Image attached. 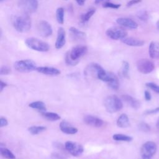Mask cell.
<instances>
[{
  "mask_svg": "<svg viewBox=\"0 0 159 159\" xmlns=\"http://www.w3.org/2000/svg\"><path fill=\"white\" fill-rule=\"evenodd\" d=\"M88 52V48L85 45H77L72 48L70 52H68L65 56L66 63L68 65L75 66L77 65L80 59Z\"/></svg>",
  "mask_w": 159,
  "mask_h": 159,
  "instance_id": "cell-1",
  "label": "cell"
},
{
  "mask_svg": "<svg viewBox=\"0 0 159 159\" xmlns=\"http://www.w3.org/2000/svg\"><path fill=\"white\" fill-rule=\"evenodd\" d=\"M12 25L18 32L24 33L28 32L32 25V20L27 14L14 16L12 19Z\"/></svg>",
  "mask_w": 159,
  "mask_h": 159,
  "instance_id": "cell-2",
  "label": "cell"
},
{
  "mask_svg": "<svg viewBox=\"0 0 159 159\" xmlns=\"http://www.w3.org/2000/svg\"><path fill=\"white\" fill-rule=\"evenodd\" d=\"M106 110L109 113H115L120 111L123 107L122 101L114 94L107 96L104 101Z\"/></svg>",
  "mask_w": 159,
  "mask_h": 159,
  "instance_id": "cell-3",
  "label": "cell"
},
{
  "mask_svg": "<svg viewBox=\"0 0 159 159\" xmlns=\"http://www.w3.org/2000/svg\"><path fill=\"white\" fill-rule=\"evenodd\" d=\"M25 43L29 48L37 52H45L49 50V45L47 42L35 37L27 38Z\"/></svg>",
  "mask_w": 159,
  "mask_h": 159,
  "instance_id": "cell-4",
  "label": "cell"
},
{
  "mask_svg": "<svg viewBox=\"0 0 159 159\" xmlns=\"http://www.w3.org/2000/svg\"><path fill=\"white\" fill-rule=\"evenodd\" d=\"M14 68L19 72L27 73L37 70V65L34 61L30 59L16 61L14 63Z\"/></svg>",
  "mask_w": 159,
  "mask_h": 159,
  "instance_id": "cell-5",
  "label": "cell"
},
{
  "mask_svg": "<svg viewBox=\"0 0 159 159\" xmlns=\"http://www.w3.org/2000/svg\"><path fill=\"white\" fill-rule=\"evenodd\" d=\"M157 144L152 141L144 143L140 149V155L142 159H152L157 152Z\"/></svg>",
  "mask_w": 159,
  "mask_h": 159,
  "instance_id": "cell-6",
  "label": "cell"
},
{
  "mask_svg": "<svg viewBox=\"0 0 159 159\" xmlns=\"http://www.w3.org/2000/svg\"><path fill=\"white\" fill-rule=\"evenodd\" d=\"M19 7L25 14H31L35 12L38 8L37 0H18Z\"/></svg>",
  "mask_w": 159,
  "mask_h": 159,
  "instance_id": "cell-7",
  "label": "cell"
},
{
  "mask_svg": "<svg viewBox=\"0 0 159 159\" xmlns=\"http://www.w3.org/2000/svg\"><path fill=\"white\" fill-rule=\"evenodd\" d=\"M106 35L115 40H122L123 39L125 38L127 35V31L120 27H112L111 28H109L106 32Z\"/></svg>",
  "mask_w": 159,
  "mask_h": 159,
  "instance_id": "cell-8",
  "label": "cell"
},
{
  "mask_svg": "<svg viewBox=\"0 0 159 159\" xmlns=\"http://www.w3.org/2000/svg\"><path fill=\"white\" fill-rule=\"evenodd\" d=\"M137 68L142 74H148L153 71L155 68V65L151 60L143 58L137 61Z\"/></svg>",
  "mask_w": 159,
  "mask_h": 159,
  "instance_id": "cell-9",
  "label": "cell"
},
{
  "mask_svg": "<svg viewBox=\"0 0 159 159\" xmlns=\"http://www.w3.org/2000/svg\"><path fill=\"white\" fill-rule=\"evenodd\" d=\"M101 80L107 83L108 86L114 90L118 89L119 87V81L118 78L112 72L106 71Z\"/></svg>",
  "mask_w": 159,
  "mask_h": 159,
  "instance_id": "cell-10",
  "label": "cell"
},
{
  "mask_svg": "<svg viewBox=\"0 0 159 159\" xmlns=\"http://www.w3.org/2000/svg\"><path fill=\"white\" fill-rule=\"evenodd\" d=\"M65 148L66 151L74 157L80 156L84 151L82 145L72 141H67L65 144Z\"/></svg>",
  "mask_w": 159,
  "mask_h": 159,
  "instance_id": "cell-11",
  "label": "cell"
},
{
  "mask_svg": "<svg viewBox=\"0 0 159 159\" xmlns=\"http://www.w3.org/2000/svg\"><path fill=\"white\" fill-rule=\"evenodd\" d=\"M38 33L43 37H48L52 34L53 30L51 25L47 21L40 20L37 26Z\"/></svg>",
  "mask_w": 159,
  "mask_h": 159,
  "instance_id": "cell-12",
  "label": "cell"
},
{
  "mask_svg": "<svg viewBox=\"0 0 159 159\" xmlns=\"http://www.w3.org/2000/svg\"><path fill=\"white\" fill-rule=\"evenodd\" d=\"M83 121L86 125L93 127H101L104 125V121L102 119L91 115L85 116Z\"/></svg>",
  "mask_w": 159,
  "mask_h": 159,
  "instance_id": "cell-13",
  "label": "cell"
},
{
  "mask_svg": "<svg viewBox=\"0 0 159 159\" xmlns=\"http://www.w3.org/2000/svg\"><path fill=\"white\" fill-rule=\"evenodd\" d=\"M66 43V34L63 27H59L57 31V37L55 43L57 49L61 48Z\"/></svg>",
  "mask_w": 159,
  "mask_h": 159,
  "instance_id": "cell-14",
  "label": "cell"
},
{
  "mask_svg": "<svg viewBox=\"0 0 159 159\" xmlns=\"http://www.w3.org/2000/svg\"><path fill=\"white\" fill-rule=\"evenodd\" d=\"M116 22L121 26L131 29H135L138 27V24L136 22L127 17H119L117 19Z\"/></svg>",
  "mask_w": 159,
  "mask_h": 159,
  "instance_id": "cell-15",
  "label": "cell"
},
{
  "mask_svg": "<svg viewBox=\"0 0 159 159\" xmlns=\"http://www.w3.org/2000/svg\"><path fill=\"white\" fill-rule=\"evenodd\" d=\"M36 70L39 73L50 76H57L61 73L60 70L52 66H39L37 68Z\"/></svg>",
  "mask_w": 159,
  "mask_h": 159,
  "instance_id": "cell-16",
  "label": "cell"
},
{
  "mask_svg": "<svg viewBox=\"0 0 159 159\" xmlns=\"http://www.w3.org/2000/svg\"><path fill=\"white\" fill-rule=\"evenodd\" d=\"M60 130L65 134H75L77 133L78 129L73 126L65 120H63L60 122Z\"/></svg>",
  "mask_w": 159,
  "mask_h": 159,
  "instance_id": "cell-17",
  "label": "cell"
},
{
  "mask_svg": "<svg viewBox=\"0 0 159 159\" xmlns=\"http://www.w3.org/2000/svg\"><path fill=\"white\" fill-rule=\"evenodd\" d=\"M121 41L124 44L131 47H141L145 43L143 40L134 37H125L121 40Z\"/></svg>",
  "mask_w": 159,
  "mask_h": 159,
  "instance_id": "cell-18",
  "label": "cell"
},
{
  "mask_svg": "<svg viewBox=\"0 0 159 159\" xmlns=\"http://www.w3.org/2000/svg\"><path fill=\"white\" fill-rule=\"evenodd\" d=\"M149 55L153 59H159V43L151 42L148 49Z\"/></svg>",
  "mask_w": 159,
  "mask_h": 159,
  "instance_id": "cell-19",
  "label": "cell"
},
{
  "mask_svg": "<svg viewBox=\"0 0 159 159\" xmlns=\"http://www.w3.org/2000/svg\"><path fill=\"white\" fill-rule=\"evenodd\" d=\"M121 98L126 103H127L132 108L138 109L140 106V102L138 100H137L136 99H135L133 97H132L131 96H130V95L124 94V95H122Z\"/></svg>",
  "mask_w": 159,
  "mask_h": 159,
  "instance_id": "cell-20",
  "label": "cell"
},
{
  "mask_svg": "<svg viewBox=\"0 0 159 159\" xmlns=\"http://www.w3.org/2000/svg\"><path fill=\"white\" fill-rule=\"evenodd\" d=\"M117 125L120 128H126L130 125V122L128 116L126 114H122L117 119Z\"/></svg>",
  "mask_w": 159,
  "mask_h": 159,
  "instance_id": "cell-21",
  "label": "cell"
},
{
  "mask_svg": "<svg viewBox=\"0 0 159 159\" xmlns=\"http://www.w3.org/2000/svg\"><path fill=\"white\" fill-rule=\"evenodd\" d=\"M69 31L74 39L81 40V39H84L86 37V34L85 32L81 31L74 27H70L69 29Z\"/></svg>",
  "mask_w": 159,
  "mask_h": 159,
  "instance_id": "cell-22",
  "label": "cell"
},
{
  "mask_svg": "<svg viewBox=\"0 0 159 159\" xmlns=\"http://www.w3.org/2000/svg\"><path fill=\"white\" fill-rule=\"evenodd\" d=\"M29 107L32 109H35L39 111L40 112H43L46 111V106L45 103L40 101H34L29 104Z\"/></svg>",
  "mask_w": 159,
  "mask_h": 159,
  "instance_id": "cell-23",
  "label": "cell"
},
{
  "mask_svg": "<svg viewBox=\"0 0 159 159\" xmlns=\"http://www.w3.org/2000/svg\"><path fill=\"white\" fill-rule=\"evenodd\" d=\"M0 152L1 155L5 158L7 159H15L16 157L15 155L12 153L11 150L7 149L6 147H4L2 146V144L0 147Z\"/></svg>",
  "mask_w": 159,
  "mask_h": 159,
  "instance_id": "cell-24",
  "label": "cell"
},
{
  "mask_svg": "<svg viewBox=\"0 0 159 159\" xmlns=\"http://www.w3.org/2000/svg\"><path fill=\"white\" fill-rule=\"evenodd\" d=\"M41 114L46 119L50 121H55L60 119V116L58 114L55 112L45 111V112H41Z\"/></svg>",
  "mask_w": 159,
  "mask_h": 159,
  "instance_id": "cell-25",
  "label": "cell"
},
{
  "mask_svg": "<svg viewBox=\"0 0 159 159\" xmlns=\"http://www.w3.org/2000/svg\"><path fill=\"white\" fill-rule=\"evenodd\" d=\"M47 129L45 126L42 125H34L29 127L28 130L29 132L32 135H37L39 134Z\"/></svg>",
  "mask_w": 159,
  "mask_h": 159,
  "instance_id": "cell-26",
  "label": "cell"
},
{
  "mask_svg": "<svg viewBox=\"0 0 159 159\" xmlns=\"http://www.w3.org/2000/svg\"><path fill=\"white\" fill-rule=\"evenodd\" d=\"M112 139L116 141H124V142H130L133 140V138L129 135H127L122 134H116L112 136Z\"/></svg>",
  "mask_w": 159,
  "mask_h": 159,
  "instance_id": "cell-27",
  "label": "cell"
},
{
  "mask_svg": "<svg viewBox=\"0 0 159 159\" xmlns=\"http://www.w3.org/2000/svg\"><path fill=\"white\" fill-rule=\"evenodd\" d=\"M96 12V9H89L86 13L83 14L81 16V20L82 22H88L91 17L94 14V13Z\"/></svg>",
  "mask_w": 159,
  "mask_h": 159,
  "instance_id": "cell-28",
  "label": "cell"
},
{
  "mask_svg": "<svg viewBox=\"0 0 159 159\" xmlns=\"http://www.w3.org/2000/svg\"><path fill=\"white\" fill-rule=\"evenodd\" d=\"M64 9L63 7H58L56 11V19L60 24L64 23Z\"/></svg>",
  "mask_w": 159,
  "mask_h": 159,
  "instance_id": "cell-29",
  "label": "cell"
},
{
  "mask_svg": "<svg viewBox=\"0 0 159 159\" xmlns=\"http://www.w3.org/2000/svg\"><path fill=\"white\" fill-rule=\"evenodd\" d=\"M129 63L126 61H123L122 63V68H121V71H122V75L125 78H129Z\"/></svg>",
  "mask_w": 159,
  "mask_h": 159,
  "instance_id": "cell-30",
  "label": "cell"
},
{
  "mask_svg": "<svg viewBox=\"0 0 159 159\" xmlns=\"http://www.w3.org/2000/svg\"><path fill=\"white\" fill-rule=\"evenodd\" d=\"M146 86L153 90L154 92L159 94V85L153 82H148L145 84Z\"/></svg>",
  "mask_w": 159,
  "mask_h": 159,
  "instance_id": "cell-31",
  "label": "cell"
},
{
  "mask_svg": "<svg viewBox=\"0 0 159 159\" xmlns=\"http://www.w3.org/2000/svg\"><path fill=\"white\" fill-rule=\"evenodd\" d=\"M139 129L140 130L145 132H148L150 130V125L144 122H142L139 124Z\"/></svg>",
  "mask_w": 159,
  "mask_h": 159,
  "instance_id": "cell-32",
  "label": "cell"
},
{
  "mask_svg": "<svg viewBox=\"0 0 159 159\" xmlns=\"http://www.w3.org/2000/svg\"><path fill=\"white\" fill-rule=\"evenodd\" d=\"M102 7L105 8H112V9H118L120 7V4H114L111 2L109 1L104 2L102 4Z\"/></svg>",
  "mask_w": 159,
  "mask_h": 159,
  "instance_id": "cell-33",
  "label": "cell"
},
{
  "mask_svg": "<svg viewBox=\"0 0 159 159\" xmlns=\"http://www.w3.org/2000/svg\"><path fill=\"white\" fill-rule=\"evenodd\" d=\"M137 17L139 19H140L141 20L146 21L148 19V15L147 11H140L137 13Z\"/></svg>",
  "mask_w": 159,
  "mask_h": 159,
  "instance_id": "cell-34",
  "label": "cell"
},
{
  "mask_svg": "<svg viewBox=\"0 0 159 159\" xmlns=\"http://www.w3.org/2000/svg\"><path fill=\"white\" fill-rule=\"evenodd\" d=\"M11 69L7 66H2L0 70V75H8L11 73Z\"/></svg>",
  "mask_w": 159,
  "mask_h": 159,
  "instance_id": "cell-35",
  "label": "cell"
},
{
  "mask_svg": "<svg viewBox=\"0 0 159 159\" xmlns=\"http://www.w3.org/2000/svg\"><path fill=\"white\" fill-rule=\"evenodd\" d=\"M159 112V107H157L155 109H148L147 110L144 112V114L145 115H150V114H156Z\"/></svg>",
  "mask_w": 159,
  "mask_h": 159,
  "instance_id": "cell-36",
  "label": "cell"
},
{
  "mask_svg": "<svg viewBox=\"0 0 159 159\" xmlns=\"http://www.w3.org/2000/svg\"><path fill=\"white\" fill-rule=\"evenodd\" d=\"M8 125V121L7 120L3 117H1L0 118V127H2L4 126H6Z\"/></svg>",
  "mask_w": 159,
  "mask_h": 159,
  "instance_id": "cell-37",
  "label": "cell"
},
{
  "mask_svg": "<svg viewBox=\"0 0 159 159\" xmlns=\"http://www.w3.org/2000/svg\"><path fill=\"white\" fill-rule=\"evenodd\" d=\"M142 2V0H130L127 3V7H130L134 4H138L139 2Z\"/></svg>",
  "mask_w": 159,
  "mask_h": 159,
  "instance_id": "cell-38",
  "label": "cell"
},
{
  "mask_svg": "<svg viewBox=\"0 0 159 159\" xmlns=\"http://www.w3.org/2000/svg\"><path fill=\"white\" fill-rule=\"evenodd\" d=\"M144 96H145V99L146 101H150L152 99V95L150 94V93L148 91L145 90L144 92Z\"/></svg>",
  "mask_w": 159,
  "mask_h": 159,
  "instance_id": "cell-39",
  "label": "cell"
},
{
  "mask_svg": "<svg viewBox=\"0 0 159 159\" xmlns=\"http://www.w3.org/2000/svg\"><path fill=\"white\" fill-rule=\"evenodd\" d=\"M6 86H7V84H6L5 82H4V81H2V80H1V81H0V91L2 92V90H3V89H4L5 87H6Z\"/></svg>",
  "mask_w": 159,
  "mask_h": 159,
  "instance_id": "cell-40",
  "label": "cell"
},
{
  "mask_svg": "<svg viewBox=\"0 0 159 159\" xmlns=\"http://www.w3.org/2000/svg\"><path fill=\"white\" fill-rule=\"evenodd\" d=\"M110 0H94V3L96 4H98L101 2H106L107 1H109Z\"/></svg>",
  "mask_w": 159,
  "mask_h": 159,
  "instance_id": "cell-41",
  "label": "cell"
},
{
  "mask_svg": "<svg viewBox=\"0 0 159 159\" xmlns=\"http://www.w3.org/2000/svg\"><path fill=\"white\" fill-rule=\"evenodd\" d=\"M75 1L78 3V4L80 6H83L86 1V0H75Z\"/></svg>",
  "mask_w": 159,
  "mask_h": 159,
  "instance_id": "cell-42",
  "label": "cell"
},
{
  "mask_svg": "<svg viewBox=\"0 0 159 159\" xmlns=\"http://www.w3.org/2000/svg\"><path fill=\"white\" fill-rule=\"evenodd\" d=\"M157 29L159 30V20L157 21Z\"/></svg>",
  "mask_w": 159,
  "mask_h": 159,
  "instance_id": "cell-43",
  "label": "cell"
},
{
  "mask_svg": "<svg viewBox=\"0 0 159 159\" xmlns=\"http://www.w3.org/2000/svg\"><path fill=\"white\" fill-rule=\"evenodd\" d=\"M157 125L158 128L159 129V118L158 119V120H157Z\"/></svg>",
  "mask_w": 159,
  "mask_h": 159,
  "instance_id": "cell-44",
  "label": "cell"
},
{
  "mask_svg": "<svg viewBox=\"0 0 159 159\" xmlns=\"http://www.w3.org/2000/svg\"><path fill=\"white\" fill-rule=\"evenodd\" d=\"M0 1H1V2H2V1H3V0H0Z\"/></svg>",
  "mask_w": 159,
  "mask_h": 159,
  "instance_id": "cell-45",
  "label": "cell"
}]
</instances>
